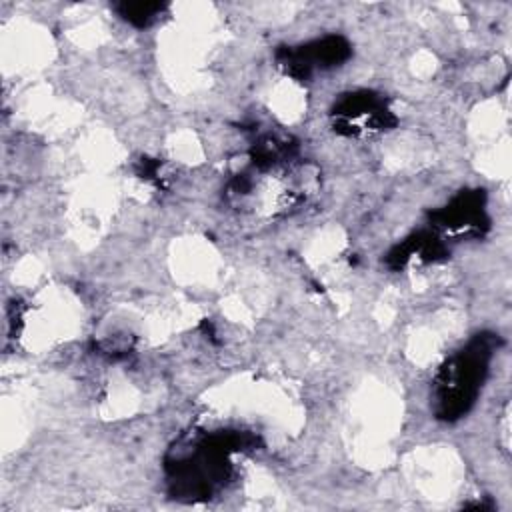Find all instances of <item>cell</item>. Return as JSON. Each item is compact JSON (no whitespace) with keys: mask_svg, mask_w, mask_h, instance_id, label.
<instances>
[{"mask_svg":"<svg viewBox=\"0 0 512 512\" xmlns=\"http://www.w3.org/2000/svg\"><path fill=\"white\" fill-rule=\"evenodd\" d=\"M488 358L490 344L478 338L442 368L438 378V414L442 418L452 420L470 408L484 380Z\"/></svg>","mask_w":512,"mask_h":512,"instance_id":"cell-1","label":"cell"},{"mask_svg":"<svg viewBox=\"0 0 512 512\" xmlns=\"http://www.w3.org/2000/svg\"><path fill=\"white\" fill-rule=\"evenodd\" d=\"M336 114L340 126L344 124L352 128L350 132H358L364 128H384L388 122H392L384 102L370 92H356L346 96L340 102Z\"/></svg>","mask_w":512,"mask_h":512,"instance_id":"cell-2","label":"cell"},{"mask_svg":"<svg viewBox=\"0 0 512 512\" xmlns=\"http://www.w3.org/2000/svg\"><path fill=\"white\" fill-rule=\"evenodd\" d=\"M160 10H162L160 4H148V2L146 4L144 2H132V4H122L120 6L122 16L128 22L136 24V26H146Z\"/></svg>","mask_w":512,"mask_h":512,"instance_id":"cell-3","label":"cell"}]
</instances>
